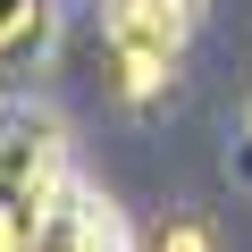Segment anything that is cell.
Returning a JSON list of instances; mask_svg holds the SVG:
<instances>
[{"instance_id": "cell-1", "label": "cell", "mask_w": 252, "mask_h": 252, "mask_svg": "<svg viewBox=\"0 0 252 252\" xmlns=\"http://www.w3.org/2000/svg\"><path fill=\"white\" fill-rule=\"evenodd\" d=\"M193 26H202V0H101V34H109L126 101L168 93V76L185 67Z\"/></svg>"}, {"instance_id": "cell-2", "label": "cell", "mask_w": 252, "mask_h": 252, "mask_svg": "<svg viewBox=\"0 0 252 252\" xmlns=\"http://www.w3.org/2000/svg\"><path fill=\"white\" fill-rule=\"evenodd\" d=\"M59 185H67V126L51 109H0V202L34 219Z\"/></svg>"}, {"instance_id": "cell-3", "label": "cell", "mask_w": 252, "mask_h": 252, "mask_svg": "<svg viewBox=\"0 0 252 252\" xmlns=\"http://www.w3.org/2000/svg\"><path fill=\"white\" fill-rule=\"evenodd\" d=\"M26 252H126V227H118L109 193H93V185H76V177H67V185L34 210Z\"/></svg>"}, {"instance_id": "cell-4", "label": "cell", "mask_w": 252, "mask_h": 252, "mask_svg": "<svg viewBox=\"0 0 252 252\" xmlns=\"http://www.w3.org/2000/svg\"><path fill=\"white\" fill-rule=\"evenodd\" d=\"M51 42V0H0V67H17Z\"/></svg>"}, {"instance_id": "cell-5", "label": "cell", "mask_w": 252, "mask_h": 252, "mask_svg": "<svg viewBox=\"0 0 252 252\" xmlns=\"http://www.w3.org/2000/svg\"><path fill=\"white\" fill-rule=\"evenodd\" d=\"M143 252H219V244H210L202 219H160V227L143 235Z\"/></svg>"}, {"instance_id": "cell-6", "label": "cell", "mask_w": 252, "mask_h": 252, "mask_svg": "<svg viewBox=\"0 0 252 252\" xmlns=\"http://www.w3.org/2000/svg\"><path fill=\"white\" fill-rule=\"evenodd\" d=\"M26 227H34L26 210H9V202H0V252H26Z\"/></svg>"}, {"instance_id": "cell-7", "label": "cell", "mask_w": 252, "mask_h": 252, "mask_svg": "<svg viewBox=\"0 0 252 252\" xmlns=\"http://www.w3.org/2000/svg\"><path fill=\"white\" fill-rule=\"evenodd\" d=\"M244 143H252V109H244Z\"/></svg>"}]
</instances>
